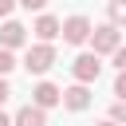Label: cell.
<instances>
[{
    "instance_id": "obj_1",
    "label": "cell",
    "mask_w": 126,
    "mask_h": 126,
    "mask_svg": "<svg viewBox=\"0 0 126 126\" xmlns=\"http://www.w3.org/2000/svg\"><path fill=\"white\" fill-rule=\"evenodd\" d=\"M24 67H28V75H47L55 67V47L51 43H32L28 55H24Z\"/></svg>"
},
{
    "instance_id": "obj_2",
    "label": "cell",
    "mask_w": 126,
    "mask_h": 126,
    "mask_svg": "<svg viewBox=\"0 0 126 126\" xmlns=\"http://www.w3.org/2000/svg\"><path fill=\"white\" fill-rule=\"evenodd\" d=\"M91 47H94V55H114L122 47V32L114 24H102V28L91 32Z\"/></svg>"
},
{
    "instance_id": "obj_3",
    "label": "cell",
    "mask_w": 126,
    "mask_h": 126,
    "mask_svg": "<svg viewBox=\"0 0 126 126\" xmlns=\"http://www.w3.org/2000/svg\"><path fill=\"white\" fill-rule=\"evenodd\" d=\"M98 71H102V63H98V55H94V51H83V55L71 63L75 83H94V79H98Z\"/></svg>"
},
{
    "instance_id": "obj_4",
    "label": "cell",
    "mask_w": 126,
    "mask_h": 126,
    "mask_svg": "<svg viewBox=\"0 0 126 126\" xmlns=\"http://www.w3.org/2000/svg\"><path fill=\"white\" fill-rule=\"evenodd\" d=\"M91 32H94V28H91V20H87V16H71V20H63V32H59V35H63L67 43H75V47H79V43H87V39H91Z\"/></svg>"
},
{
    "instance_id": "obj_5",
    "label": "cell",
    "mask_w": 126,
    "mask_h": 126,
    "mask_svg": "<svg viewBox=\"0 0 126 126\" xmlns=\"http://www.w3.org/2000/svg\"><path fill=\"white\" fill-rule=\"evenodd\" d=\"M32 102H35L39 110H51V106H59V102H63V91H59L55 83H35V91H32Z\"/></svg>"
},
{
    "instance_id": "obj_6",
    "label": "cell",
    "mask_w": 126,
    "mask_h": 126,
    "mask_svg": "<svg viewBox=\"0 0 126 126\" xmlns=\"http://www.w3.org/2000/svg\"><path fill=\"white\" fill-rule=\"evenodd\" d=\"M63 106H67V110H75V114H79V110H87V106H91V91H87V83L67 87V91H63Z\"/></svg>"
},
{
    "instance_id": "obj_7",
    "label": "cell",
    "mask_w": 126,
    "mask_h": 126,
    "mask_svg": "<svg viewBox=\"0 0 126 126\" xmlns=\"http://www.w3.org/2000/svg\"><path fill=\"white\" fill-rule=\"evenodd\" d=\"M24 39H28V28H24V24H16V20H4V28H0V47L16 51Z\"/></svg>"
},
{
    "instance_id": "obj_8",
    "label": "cell",
    "mask_w": 126,
    "mask_h": 126,
    "mask_svg": "<svg viewBox=\"0 0 126 126\" xmlns=\"http://www.w3.org/2000/svg\"><path fill=\"white\" fill-rule=\"evenodd\" d=\"M12 126H47V110H39L35 102H28V106H20V110H16Z\"/></svg>"
},
{
    "instance_id": "obj_9",
    "label": "cell",
    "mask_w": 126,
    "mask_h": 126,
    "mask_svg": "<svg viewBox=\"0 0 126 126\" xmlns=\"http://www.w3.org/2000/svg\"><path fill=\"white\" fill-rule=\"evenodd\" d=\"M32 32H35V39H39V43H51V39H55V35L63 32V24H59L55 16H39Z\"/></svg>"
},
{
    "instance_id": "obj_10",
    "label": "cell",
    "mask_w": 126,
    "mask_h": 126,
    "mask_svg": "<svg viewBox=\"0 0 126 126\" xmlns=\"http://www.w3.org/2000/svg\"><path fill=\"white\" fill-rule=\"evenodd\" d=\"M106 16H110L114 28H122V24H126V0H110V4H106Z\"/></svg>"
},
{
    "instance_id": "obj_11",
    "label": "cell",
    "mask_w": 126,
    "mask_h": 126,
    "mask_svg": "<svg viewBox=\"0 0 126 126\" xmlns=\"http://www.w3.org/2000/svg\"><path fill=\"white\" fill-rule=\"evenodd\" d=\"M12 67H16V55H12L8 47H0V75L8 79V75H12Z\"/></svg>"
},
{
    "instance_id": "obj_12",
    "label": "cell",
    "mask_w": 126,
    "mask_h": 126,
    "mask_svg": "<svg viewBox=\"0 0 126 126\" xmlns=\"http://www.w3.org/2000/svg\"><path fill=\"white\" fill-rule=\"evenodd\" d=\"M110 122H118V126H126V98H118V102L110 106Z\"/></svg>"
},
{
    "instance_id": "obj_13",
    "label": "cell",
    "mask_w": 126,
    "mask_h": 126,
    "mask_svg": "<svg viewBox=\"0 0 126 126\" xmlns=\"http://www.w3.org/2000/svg\"><path fill=\"white\" fill-rule=\"evenodd\" d=\"M114 94L126 98V71H118V79H114Z\"/></svg>"
},
{
    "instance_id": "obj_14",
    "label": "cell",
    "mask_w": 126,
    "mask_h": 126,
    "mask_svg": "<svg viewBox=\"0 0 126 126\" xmlns=\"http://www.w3.org/2000/svg\"><path fill=\"white\" fill-rule=\"evenodd\" d=\"M16 4H20V8H28V12H39L47 0H16Z\"/></svg>"
},
{
    "instance_id": "obj_15",
    "label": "cell",
    "mask_w": 126,
    "mask_h": 126,
    "mask_svg": "<svg viewBox=\"0 0 126 126\" xmlns=\"http://www.w3.org/2000/svg\"><path fill=\"white\" fill-rule=\"evenodd\" d=\"M114 67H118V71H126V47H118V51H114Z\"/></svg>"
},
{
    "instance_id": "obj_16",
    "label": "cell",
    "mask_w": 126,
    "mask_h": 126,
    "mask_svg": "<svg viewBox=\"0 0 126 126\" xmlns=\"http://www.w3.org/2000/svg\"><path fill=\"white\" fill-rule=\"evenodd\" d=\"M12 8H16V0H0V20H8V16H12Z\"/></svg>"
},
{
    "instance_id": "obj_17",
    "label": "cell",
    "mask_w": 126,
    "mask_h": 126,
    "mask_svg": "<svg viewBox=\"0 0 126 126\" xmlns=\"http://www.w3.org/2000/svg\"><path fill=\"white\" fill-rule=\"evenodd\" d=\"M8 94H12V87H8V79H4V75H0V106H4V102H8Z\"/></svg>"
},
{
    "instance_id": "obj_18",
    "label": "cell",
    "mask_w": 126,
    "mask_h": 126,
    "mask_svg": "<svg viewBox=\"0 0 126 126\" xmlns=\"http://www.w3.org/2000/svg\"><path fill=\"white\" fill-rule=\"evenodd\" d=\"M0 126H12V118H8V114H4V110H0Z\"/></svg>"
},
{
    "instance_id": "obj_19",
    "label": "cell",
    "mask_w": 126,
    "mask_h": 126,
    "mask_svg": "<svg viewBox=\"0 0 126 126\" xmlns=\"http://www.w3.org/2000/svg\"><path fill=\"white\" fill-rule=\"evenodd\" d=\"M98 126H118V122H110V118H106V122H98Z\"/></svg>"
}]
</instances>
